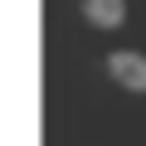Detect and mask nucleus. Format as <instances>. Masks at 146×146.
I'll return each mask as SVG.
<instances>
[{"label":"nucleus","mask_w":146,"mask_h":146,"mask_svg":"<svg viewBox=\"0 0 146 146\" xmlns=\"http://www.w3.org/2000/svg\"><path fill=\"white\" fill-rule=\"evenodd\" d=\"M83 20L93 29H122L127 25V0H83Z\"/></svg>","instance_id":"nucleus-2"},{"label":"nucleus","mask_w":146,"mask_h":146,"mask_svg":"<svg viewBox=\"0 0 146 146\" xmlns=\"http://www.w3.org/2000/svg\"><path fill=\"white\" fill-rule=\"evenodd\" d=\"M107 78L127 93H146V54H136V49L107 54Z\"/></svg>","instance_id":"nucleus-1"}]
</instances>
